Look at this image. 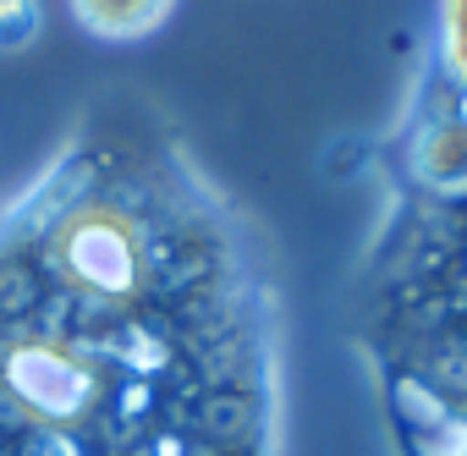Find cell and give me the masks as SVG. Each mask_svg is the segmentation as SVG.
Returning a JSON list of instances; mask_svg holds the SVG:
<instances>
[{
  "mask_svg": "<svg viewBox=\"0 0 467 456\" xmlns=\"http://www.w3.org/2000/svg\"><path fill=\"white\" fill-rule=\"evenodd\" d=\"M0 456H275V347L187 181L45 187L0 225Z\"/></svg>",
  "mask_w": 467,
  "mask_h": 456,
  "instance_id": "obj_1",
  "label": "cell"
},
{
  "mask_svg": "<svg viewBox=\"0 0 467 456\" xmlns=\"http://www.w3.org/2000/svg\"><path fill=\"white\" fill-rule=\"evenodd\" d=\"M165 12H171V0H78V17H83L94 34H105V39L149 34Z\"/></svg>",
  "mask_w": 467,
  "mask_h": 456,
  "instance_id": "obj_2",
  "label": "cell"
},
{
  "mask_svg": "<svg viewBox=\"0 0 467 456\" xmlns=\"http://www.w3.org/2000/svg\"><path fill=\"white\" fill-rule=\"evenodd\" d=\"M45 28L39 0H0V50H28Z\"/></svg>",
  "mask_w": 467,
  "mask_h": 456,
  "instance_id": "obj_3",
  "label": "cell"
}]
</instances>
